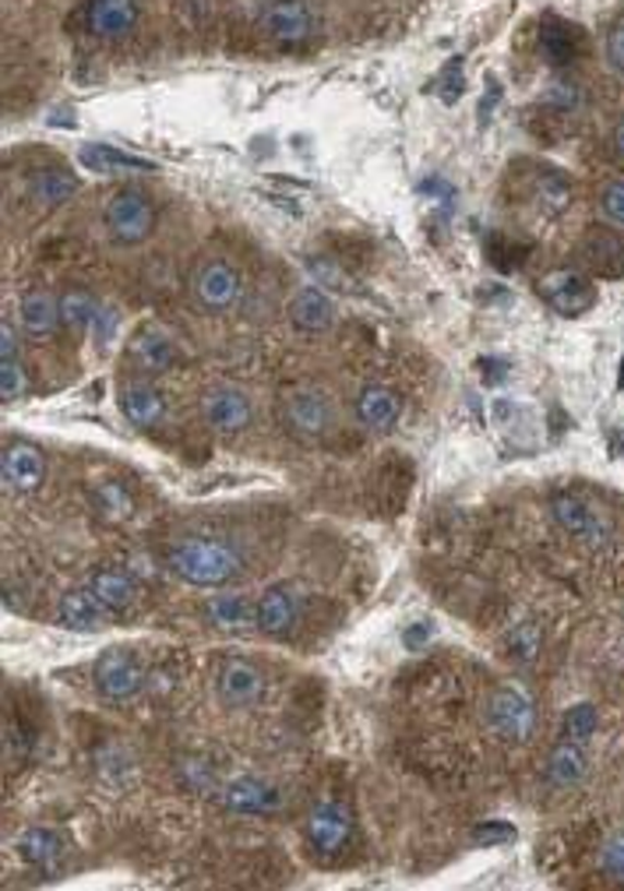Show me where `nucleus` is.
Returning a JSON list of instances; mask_svg holds the SVG:
<instances>
[{"label":"nucleus","mask_w":624,"mask_h":891,"mask_svg":"<svg viewBox=\"0 0 624 891\" xmlns=\"http://www.w3.org/2000/svg\"><path fill=\"white\" fill-rule=\"evenodd\" d=\"M170 571L194 589H226L243 571V557L233 543L194 535L170 550Z\"/></svg>","instance_id":"f257e3e1"},{"label":"nucleus","mask_w":624,"mask_h":891,"mask_svg":"<svg viewBox=\"0 0 624 891\" xmlns=\"http://www.w3.org/2000/svg\"><path fill=\"white\" fill-rule=\"evenodd\" d=\"M276 417L289 437L314 444V441H325L332 434V426H336V406H332V398L317 388H289L279 398Z\"/></svg>","instance_id":"f03ea898"},{"label":"nucleus","mask_w":624,"mask_h":891,"mask_svg":"<svg viewBox=\"0 0 624 891\" xmlns=\"http://www.w3.org/2000/svg\"><path fill=\"white\" fill-rule=\"evenodd\" d=\"M103 229L117 248H139L156 229V205L142 188H120L103 205Z\"/></svg>","instance_id":"7ed1b4c3"},{"label":"nucleus","mask_w":624,"mask_h":891,"mask_svg":"<svg viewBox=\"0 0 624 891\" xmlns=\"http://www.w3.org/2000/svg\"><path fill=\"white\" fill-rule=\"evenodd\" d=\"M483 722L497 741L529 744L532 730H537V705L519 684H501L483 705Z\"/></svg>","instance_id":"20e7f679"},{"label":"nucleus","mask_w":624,"mask_h":891,"mask_svg":"<svg viewBox=\"0 0 624 891\" xmlns=\"http://www.w3.org/2000/svg\"><path fill=\"white\" fill-rule=\"evenodd\" d=\"M191 300L205 314H230L243 300V279L230 261H202L191 275Z\"/></svg>","instance_id":"39448f33"},{"label":"nucleus","mask_w":624,"mask_h":891,"mask_svg":"<svg viewBox=\"0 0 624 891\" xmlns=\"http://www.w3.org/2000/svg\"><path fill=\"white\" fill-rule=\"evenodd\" d=\"M537 293H540L543 303L551 306L554 314H561V317H583V314H589L592 306H597V300H600L597 282H592L589 275H586V272H578V268H554V272L540 275Z\"/></svg>","instance_id":"423d86ee"},{"label":"nucleus","mask_w":624,"mask_h":891,"mask_svg":"<svg viewBox=\"0 0 624 891\" xmlns=\"http://www.w3.org/2000/svg\"><path fill=\"white\" fill-rule=\"evenodd\" d=\"M251 398L233 384H212L202 392V420L216 437H237L251 426Z\"/></svg>","instance_id":"0eeeda50"},{"label":"nucleus","mask_w":624,"mask_h":891,"mask_svg":"<svg viewBox=\"0 0 624 891\" xmlns=\"http://www.w3.org/2000/svg\"><path fill=\"white\" fill-rule=\"evenodd\" d=\"M145 687V670L139 666V659L120 652V649H110L99 655L96 663V690L106 698V701H131L139 698Z\"/></svg>","instance_id":"6e6552de"},{"label":"nucleus","mask_w":624,"mask_h":891,"mask_svg":"<svg viewBox=\"0 0 624 891\" xmlns=\"http://www.w3.org/2000/svg\"><path fill=\"white\" fill-rule=\"evenodd\" d=\"M0 480L11 494H36L47 480V455L28 441H11L4 444L0 455Z\"/></svg>","instance_id":"1a4fd4ad"},{"label":"nucleus","mask_w":624,"mask_h":891,"mask_svg":"<svg viewBox=\"0 0 624 891\" xmlns=\"http://www.w3.org/2000/svg\"><path fill=\"white\" fill-rule=\"evenodd\" d=\"M303 835H308L311 850L322 856H336L339 850H346V842L353 839V818L349 810L336 800L317 804L308 814V824H303Z\"/></svg>","instance_id":"9d476101"},{"label":"nucleus","mask_w":624,"mask_h":891,"mask_svg":"<svg viewBox=\"0 0 624 891\" xmlns=\"http://www.w3.org/2000/svg\"><path fill=\"white\" fill-rule=\"evenodd\" d=\"M353 417L368 434H392L403 420V398L388 384H363L353 398Z\"/></svg>","instance_id":"9b49d317"},{"label":"nucleus","mask_w":624,"mask_h":891,"mask_svg":"<svg viewBox=\"0 0 624 891\" xmlns=\"http://www.w3.org/2000/svg\"><path fill=\"white\" fill-rule=\"evenodd\" d=\"M262 28L272 43L300 46L314 36V14L303 0H272L262 14Z\"/></svg>","instance_id":"f8f14e48"},{"label":"nucleus","mask_w":624,"mask_h":891,"mask_svg":"<svg viewBox=\"0 0 624 891\" xmlns=\"http://www.w3.org/2000/svg\"><path fill=\"white\" fill-rule=\"evenodd\" d=\"M219 804L230 814H248V818H257V814H276L283 807V793L265 779L240 775V779L223 782V786H219Z\"/></svg>","instance_id":"ddd939ff"},{"label":"nucleus","mask_w":624,"mask_h":891,"mask_svg":"<svg viewBox=\"0 0 624 891\" xmlns=\"http://www.w3.org/2000/svg\"><path fill=\"white\" fill-rule=\"evenodd\" d=\"M551 515L561 529H565L572 540L578 543H589V546H603L611 540V529H607V521L589 508L586 501H578L575 494H554L551 497Z\"/></svg>","instance_id":"4468645a"},{"label":"nucleus","mask_w":624,"mask_h":891,"mask_svg":"<svg viewBox=\"0 0 624 891\" xmlns=\"http://www.w3.org/2000/svg\"><path fill=\"white\" fill-rule=\"evenodd\" d=\"M300 624V595L293 586L276 581L268 586L257 599V631H265L272 638H286Z\"/></svg>","instance_id":"2eb2a0df"},{"label":"nucleus","mask_w":624,"mask_h":891,"mask_svg":"<svg viewBox=\"0 0 624 891\" xmlns=\"http://www.w3.org/2000/svg\"><path fill=\"white\" fill-rule=\"evenodd\" d=\"M289 321H293V328L303 335H322L336 325V300L317 282L300 286L293 300H289Z\"/></svg>","instance_id":"dca6fc26"},{"label":"nucleus","mask_w":624,"mask_h":891,"mask_svg":"<svg viewBox=\"0 0 624 891\" xmlns=\"http://www.w3.org/2000/svg\"><path fill=\"white\" fill-rule=\"evenodd\" d=\"M265 690V677L243 659H226L216 673V695L226 709H248Z\"/></svg>","instance_id":"f3484780"},{"label":"nucleus","mask_w":624,"mask_h":891,"mask_svg":"<svg viewBox=\"0 0 624 891\" xmlns=\"http://www.w3.org/2000/svg\"><path fill=\"white\" fill-rule=\"evenodd\" d=\"M117 402H120V412L128 417V423L139 426V430L156 426L166 417L163 392L148 377H128L124 384H120Z\"/></svg>","instance_id":"a211bd4d"},{"label":"nucleus","mask_w":624,"mask_h":891,"mask_svg":"<svg viewBox=\"0 0 624 891\" xmlns=\"http://www.w3.org/2000/svg\"><path fill=\"white\" fill-rule=\"evenodd\" d=\"M113 613L106 610L96 592L93 589H71L64 592V599H60V606H57V621L60 627H68V631L74 635H93V631H103L106 624H110Z\"/></svg>","instance_id":"6ab92c4d"},{"label":"nucleus","mask_w":624,"mask_h":891,"mask_svg":"<svg viewBox=\"0 0 624 891\" xmlns=\"http://www.w3.org/2000/svg\"><path fill=\"white\" fill-rule=\"evenodd\" d=\"M583 265L600 279H624V233L617 229H592L578 248Z\"/></svg>","instance_id":"aec40b11"},{"label":"nucleus","mask_w":624,"mask_h":891,"mask_svg":"<svg viewBox=\"0 0 624 891\" xmlns=\"http://www.w3.org/2000/svg\"><path fill=\"white\" fill-rule=\"evenodd\" d=\"M139 25V0H93L88 4V33L103 43H120Z\"/></svg>","instance_id":"412c9836"},{"label":"nucleus","mask_w":624,"mask_h":891,"mask_svg":"<svg viewBox=\"0 0 624 891\" xmlns=\"http://www.w3.org/2000/svg\"><path fill=\"white\" fill-rule=\"evenodd\" d=\"M131 363L139 366V374L152 377V374H166L177 363V346L166 332L159 328H142L128 346Z\"/></svg>","instance_id":"4be33fe9"},{"label":"nucleus","mask_w":624,"mask_h":891,"mask_svg":"<svg viewBox=\"0 0 624 891\" xmlns=\"http://www.w3.org/2000/svg\"><path fill=\"white\" fill-rule=\"evenodd\" d=\"M19 325L28 339H50L60 325V297L47 289H28L19 300Z\"/></svg>","instance_id":"5701e85b"},{"label":"nucleus","mask_w":624,"mask_h":891,"mask_svg":"<svg viewBox=\"0 0 624 891\" xmlns=\"http://www.w3.org/2000/svg\"><path fill=\"white\" fill-rule=\"evenodd\" d=\"M79 162L85 166L88 173L96 177H120V173H152L156 170V162H148L142 156H131V152H120L113 145H85L79 152Z\"/></svg>","instance_id":"b1692460"},{"label":"nucleus","mask_w":624,"mask_h":891,"mask_svg":"<svg viewBox=\"0 0 624 891\" xmlns=\"http://www.w3.org/2000/svg\"><path fill=\"white\" fill-rule=\"evenodd\" d=\"M205 613H208V621L219 627V631L243 635V631H254V627H257V603H251L243 592L212 595Z\"/></svg>","instance_id":"393cba45"},{"label":"nucleus","mask_w":624,"mask_h":891,"mask_svg":"<svg viewBox=\"0 0 624 891\" xmlns=\"http://www.w3.org/2000/svg\"><path fill=\"white\" fill-rule=\"evenodd\" d=\"M79 191H82L79 173H71L68 166H60V162L39 166L36 177H33V197H36V202H39L43 208H60V205H68Z\"/></svg>","instance_id":"a878e982"},{"label":"nucleus","mask_w":624,"mask_h":891,"mask_svg":"<svg viewBox=\"0 0 624 891\" xmlns=\"http://www.w3.org/2000/svg\"><path fill=\"white\" fill-rule=\"evenodd\" d=\"M88 589L96 592V599L113 617L117 613H128L139 603V586H134V578L128 571H120V567H103V571H96L93 581H88Z\"/></svg>","instance_id":"bb28decb"},{"label":"nucleus","mask_w":624,"mask_h":891,"mask_svg":"<svg viewBox=\"0 0 624 891\" xmlns=\"http://www.w3.org/2000/svg\"><path fill=\"white\" fill-rule=\"evenodd\" d=\"M583 46H586L583 28L572 22H561V19H547L543 36H540V50H543L547 64H554V68L572 64V60L583 53Z\"/></svg>","instance_id":"cd10ccee"},{"label":"nucleus","mask_w":624,"mask_h":891,"mask_svg":"<svg viewBox=\"0 0 624 891\" xmlns=\"http://www.w3.org/2000/svg\"><path fill=\"white\" fill-rule=\"evenodd\" d=\"M586 772H589L586 750L578 741H568V736L551 750V758H547V779H551L554 786H561V790L578 786V782L586 779Z\"/></svg>","instance_id":"c85d7f7f"},{"label":"nucleus","mask_w":624,"mask_h":891,"mask_svg":"<svg viewBox=\"0 0 624 891\" xmlns=\"http://www.w3.org/2000/svg\"><path fill=\"white\" fill-rule=\"evenodd\" d=\"M19 856L25 859V864H33V867H53L60 853H64V842H60L57 832H50V828H28V832L19 835Z\"/></svg>","instance_id":"c756f323"},{"label":"nucleus","mask_w":624,"mask_h":891,"mask_svg":"<svg viewBox=\"0 0 624 891\" xmlns=\"http://www.w3.org/2000/svg\"><path fill=\"white\" fill-rule=\"evenodd\" d=\"M99 321V306L96 300L85 293V289H68L60 297V325L71 332H88Z\"/></svg>","instance_id":"7c9ffc66"},{"label":"nucleus","mask_w":624,"mask_h":891,"mask_svg":"<svg viewBox=\"0 0 624 891\" xmlns=\"http://www.w3.org/2000/svg\"><path fill=\"white\" fill-rule=\"evenodd\" d=\"M597 726H600V712H597V705L578 701V705H572V709L565 712V736H568V741L586 744L589 736L597 733Z\"/></svg>","instance_id":"2f4dec72"},{"label":"nucleus","mask_w":624,"mask_h":891,"mask_svg":"<svg viewBox=\"0 0 624 891\" xmlns=\"http://www.w3.org/2000/svg\"><path fill=\"white\" fill-rule=\"evenodd\" d=\"M540 103L547 106V110H554V113H575L578 106H583V88H578L575 82H565V79H557L543 88V96Z\"/></svg>","instance_id":"473e14b6"},{"label":"nucleus","mask_w":624,"mask_h":891,"mask_svg":"<svg viewBox=\"0 0 624 891\" xmlns=\"http://www.w3.org/2000/svg\"><path fill=\"white\" fill-rule=\"evenodd\" d=\"M537 652H540V627L532 624V621H526V624H519L508 635V655L519 666H529L532 659H537Z\"/></svg>","instance_id":"72a5a7b5"},{"label":"nucleus","mask_w":624,"mask_h":891,"mask_svg":"<svg viewBox=\"0 0 624 891\" xmlns=\"http://www.w3.org/2000/svg\"><path fill=\"white\" fill-rule=\"evenodd\" d=\"M600 870L614 884H624V828H621V832H614L600 846Z\"/></svg>","instance_id":"f704fd0d"},{"label":"nucleus","mask_w":624,"mask_h":891,"mask_svg":"<svg viewBox=\"0 0 624 891\" xmlns=\"http://www.w3.org/2000/svg\"><path fill=\"white\" fill-rule=\"evenodd\" d=\"M25 392V371L19 357H0V398L4 402H19Z\"/></svg>","instance_id":"c9c22d12"},{"label":"nucleus","mask_w":624,"mask_h":891,"mask_svg":"<svg viewBox=\"0 0 624 891\" xmlns=\"http://www.w3.org/2000/svg\"><path fill=\"white\" fill-rule=\"evenodd\" d=\"M96 504H99V511L106 518H128L131 515V497L120 490V483H99L96 486Z\"/></svg>","instance_id":"e433bc0d"},{"label":"nucleus","mask_w":624,"mask_h":891,"mask_svg":"<svg viewBox=\"0 0 624 891\" xmlns=\"http://www.w3.org/2000/svg\"><path fill=\"white\" fill-rule=\"evenodd\" d=\"M600 215L611 226L624 229V180H611L600 191Z\"/></svg>","instance_id":"4c0bfd02"},{"label":"nucleus","mask_w":624,"mask_h":891,"mask_svg":"<svg viewBox=\"0 0 624 891\" xmlns=\"http://www.w3.org/2000/svg\"><path fill=\"white\" fill-rule=\"evenodd\" d=\"M473 846H505V842H515V828L508 824V821H480L477 828H473Z\"/></svg>","instance_id":"58836bf2"},{"label":"nucleus","mask_w":624,"mask_h":891,"mask_svg":"<svg viewBox=\"0 0 624 891\" xmlns=\"http://www.w3.org/2000/svg\"><path fill=\"white\" fill-rule=\"evenodd\" d=\"M434 641V624L431 621H413L403 631V645H406V652H423L428 645Z\"/></svg>","instance_id":"ea45409f"},{"label":"nucleus","mask_w":624,"mask_h":891,"mask_svg":"<svg viewBox=\"0 0 624 891\" xmlns=\"http://www.w3.org/2000/svg\"><path fill=\"white\" fill-rule=\"evenodd\" d=\"M607 64L624 79V22H617L611 33H607Z\"/></svg>","instance_id":"a19ab883"},{"label":"nucleus","mask_w":624,"mask_h":891,"mask_svg":"<svg viewBox=\"0 0 624 891\" xmlns=\"http://www.w3.org/2000/svg\"><path fill=\"white\" fill-rule=\"evenodd\" d=\"M311 268H314V275H317V286H325V289H349V279L346 275L332 265V261H311Z\"/></svg>","instance_id":"79ce46f5"},{"label":"nucleus","mask_w":624,"mask_h":891,"mask_svg":"<svg viewBox=\"0 0 624 891\" xmlns=\"http://www.w3.org/2000/svg\"><path fill=\"white\" fill-rule=\"evenodd\" d=\"M611 152H614V159L624 166V117L614 124V134H611Z\"/></svg>","instance_id":"37998d69"},{"label":"nucleus","mask_w":624,"mask_h":891,"mask_svg":"<svg viewBox=\"0 0 624 891\" xmlns=\"http://www.w3.org/2000/svg\"><path fill=\"white\" fill-rule=\"evenodd\" d=\"M505 377H508V374H505V363H501V360L483 363V381H487V384H501Z\"/></svg>","instance_id":"c03bdc74"},{"label":"nucleus","mask_w":624,"mask_h":891,"mask_svg":"<svg viewBox=\"0 0 624 891\" xmlns=\"http://www.w3.org/2000/svg\"><path fill=\"white\" fill-rule=\"evenodd\" d=\"M621 388H624V360H621Z\"/></svg>","instance_id":"a18cd8bd"}]
</instances>
